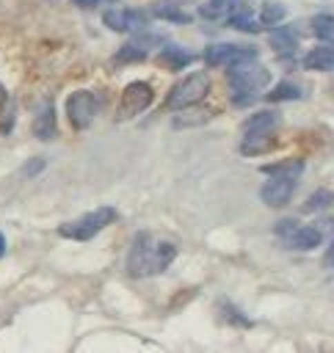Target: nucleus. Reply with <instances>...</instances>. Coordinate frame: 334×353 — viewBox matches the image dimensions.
<instances>
[{"mask_svg":"<svg viewBox=\"0 0 334 353\" xmlns=\"http://www.w3.org/2000/svg\"><path fill=\"white\" fill-rule=\"evenodd\" d=\"M229 28L248 30V33H254V30H257V25H254V22H251V17H248V8H243V11L232 14V17H229Z\"/></svg>","mask_w":334,"mask_h":353,"instance_id":"obj_22","label":"nucleus"},{"mask_svg":"<svg viewBox=\"0 0 334 353\" xmlns=\"http://www.w3.org/2000/svg\"><path fill=\"white\" fill-rule=\"evenodd\" d=\"M113 221H116V210H113V207H97V210H91V212H86V215L69 221V223H61V226H58V234L66 237V240L86 243V240L97 237V234H99L105 226H110Z\"/></svg>","mask_w":334,"mask_h":353,"instance_id":"obj_3","label":"nucleus"},{"mask_svg":"<svg viewBox=\"0 0 334 353\" xmlns=\"http://www.w3.org/2000/svg\"><path fill=\"white\" fill-rule=\"evenodd\" d=\"M3 105H6V88L0 85V108H3Z\"/></svg>","mask_w":334,"mask_h":353,"instance_id":"obj_28","label":"nucleus"},{"mask_svg":"<svg viewBox=\"0 0 334 353\" xmlns=\"http://www.w3.org/2000/svg\"><path fill=\"white\" fill-rule=\"evenodd\" d=\"M157 61V66H163V69H182V66H188L190 61H193V55L190 52H185L182 47H163L160 50V55L155 58Z\"/></svg>","mask_w":334,"mask_h":353,"instance_id":"obj_14","label":"nucleus"},{"mask_svg":"<svg viewBox=\"0 0 334 353\" xmlns=\"http://www.w3.org/2000/svg\"><path fill=\"white\" fill-rule=\"evenodd\" d=\"M334 201V193L328 190V188H320V190H315L306 201H304V212H317V210H326L328 204Z\"/></svg>","mask_w":334,"mask_h":353,"instance_id":"obj_18","label":"nucleus"},{"mask_svg":"<svg viewBox=\"0 0 334 353\" xmlns=\"http://www.w3.org/2000/svg\"><path fill=\"white\" fill-rule=\"evenodd\" d=\"M6 254V237H3V232H0V256Z\"/></svg>","mask_w":334,"mask_h":353,"instance_id":"obj_27","label":"nucleus"},{"mask_svg":"<svg viewBox=\"0 0 334 353\" xmlns=\"http://www.w3.org/2000/svg\"><path fill=\"white\" fill-rule=\"evenodd\" d=\"M271 83V72L265 66H254V61L229 66V85L235 88V102H248L257 91H265Z\"/></svg>","mask_w":334,"mask_h":353,"instance_id":"obj_4","label":"nucleus"},{"mask_svg":"<svg viewBox=\"0 0 334 353\" xmlns=\"http://www.w3.org/2000/svg\"><path fill=\"white\" fill-rule=\"evenodd\" d=\"M44 165H47V163H44V157H33V160H28V163H25V168H22V176L33 179V176H36V174H39Z\"/></svg>","mask_w":334,"mask_h":353,"instance_id":"obj_24","label":"nucleus"},{"mask_svg":"<svg viewBox=\"0 0 334 353\" xmlns=\"http://www.w3.org/2000/svg\"><path fill=\"white\" fill-rule=\"evenodd\" d=\"M207 91H210V77H207L204 72H193V74L182 77V80L171 88V94H168V108H171V110L190 108V105L202 102Z\"/></svg>","mask_w":334,"mask_h":353,"instance_id":"obj_5","label":"nucleus"},{"mask_svg":"<svg viewBox=\"0 0 334 353\" xmlns=\"http://www.w3.org/2000/svg\"><path fill=\"white\" fill-rule=\"evenodd\" d=\"M276 113L273 110H262V113H251L246 121H243V135H251V132H271L276 127Z\"/></svg>","mask_w":334,"mask_h":353,"instance_id":"obj_16","label":"nucleus"},{"mask_svg":"<svg viewBox=\"0 0 334 353\" xmlns=\"http://www.w3.org/2000/svg\"><path fill=\"white\" fill-rule=\"evenodd\" d=\"M213 6H215V8H221V6H226V0H213Z\"/></svg>","mask_w":334,"mask_h":353,"instance_id":"obj_29","label":"nucleus"},{"mask_svg":"<svg viewBox=\"0 0 334 353\" xmlns=\"http://www.w3.org/2000/svg\"><path fill=\"white\" fill-rule=\"evenodd\" d=\"M287 245L290 248H298V251H312V248H317L320 245V240H323V232L317 229V226H304V229H293L287 237Z\"/></svg>","mask_w":334,"mask_h":353,"instance_id":"obj_12","label":"nucleus"},{"mask_svg":"<svg viewBox=\"0 0 334 353\" xmlns=\"http://www.w3.org/2000/svg\"><path fill=\"white\" fill-rule=\"evenodd\" d=\"M304 66L312 72H328L334 69V39H323V44L312 47L304 58Z\"/></svg>","mask_w":334,"mask_h":353,"instance_id":"obj_10","label":"nucleus"},{"mask_svg":"<svg viewBox=\"0 0 334 353\" xmlns=\"http://www.w3.org/2000/svg\"><path fill=\"white\" fill-rule=\"evenodd\" d=\"M309 25L317 39H334V17L331 14H315Z\"/></svg>","mask_w":334,"mask_h":353,"instance_id":"obj_19","label":"nucleus"},{"mask_svg":"<svg viewBox=\"0 0 334 353\" xmlns=\"http://www.w3.org/2000/svg\"><path fill=\"white\" fill-rule=\"evenodd\" d=\"M304 97V91L295 85V83H279L271 94H268V99L271 102H282V99H301Z\"/></svg>","mask_w":334,"mask_h":353,"instance_id":"obj_20","label":"nucleus"},{"mask_svg":"<svg viewBox=\"0 0 334 353\" xmlns=\"http://www.w3.org/2000/svg\"><path fill=\"white\" fill-rule=\"evenodd\" d=\"M66 116L75 130H86L97 116V97L91 91H75L66 99Z\"/></svg>","mask_w":334,"mask_h":353,"instance_id":"obj_8","label":"nucleus"},{"mask_svg":"<svg viewBox=\"0 0 334 353\" xmlns=\"http://www.w3.org/2000/svg\"><path fill=\"white\" fill-rule=\"evenodd\" d=\"M152 97H155V91H152V85H149V83L135 80V83L124 85L121 99H119V119L138 116L141 110H146V108L152 105Z\"/></svg>","mask_w":334,"mask_h":353,"instance_id":"obj_7","label":"nucleus"},{"mask_svg":"<svg viewBox=\"0 0 334 353\" xmlns=\"http://www.w3.org/2000/svg\"><path fill=\"white\" fill-rule=\"evenodd\" d=\"M152 17L166 19V22H174V25H188V22L193 19L188 11H182L179 6L166 3V0H160V3H155V6H152Z\"/></svg>","mask_w":334,"mask_h":353,"instance_id":"obj_15","label":"nucleus"},{"mask_svg":"<svg viewBox=\"0 0 334 353\" xmlns=\"http://www.w3.org/2000/svg\"><path fill=\"white\" fill-rule=\"evenodd\" d=\"M265 174H271V179L262 185L259 196L268 207H282L290 201L293 190H295V182L304 171V163L301 160H293V163H279V165H265L262 168Z\"/></svg>","mask_w":334,"mask_h":353,"instance_id":"obj_2","label":"nucleus"},{"mask_svg":"<svg viewBox=\"0 0 334 353\" xmlns=\"http://www.w3.org/2000/svg\"><path fill=\"white\" fill-rule=\"evenodd\" d=\"M102 22L110 28V30H119V33H127V30H141L149 25V14L146 11H138V8H110L102 14Z\"/></svg>","mask_w":334,"mask_h":353,"instance_id":"obj_9","label":"nucleus"},{"mask_svg":"<svg viewBox=\"0 0 334 353\" xmlns=\"http://www.w3.org/2000/svg\"><path fill=\"white\" fill-rule=\"evenodd\" d=\"M259 19H262V25H276V22H282V19H284V6H282V3H262Z\"/></svg>","mask_w":334,"mask_h":353,"instance_id":"obj_21","label":"nucleus"},{"mask_svg":"<svg viewBox=\"0 0 334 353\" xmlns=\"http://www.w3.org/2000/svg\"><path fill=\"white\" fill-rule=\"evenodd\" d=\"M293 229H295V221H290V218H287V221H279V223H276V232H279V234H284V237H287V234H290Z\"/></svg>","mask_w":334,"mask_h":353,"instance_id":"obj_25","label":"nucleus"},{"mask_svg":"<svg viewBox=\"0 0 334 353\" xmlns=\"http://www.w3.org/2000/svg\"><path fill=\"white\" fill-rule=\"evenodd\" d=\"M271 149H273L271 132H251V135H243V143H240V152H243V154H262V152H271Z\"/></svg>","mask_w":334,"mask_h":353,"instance_id":"obj_17","label":"nucleus"},{"mask_svg":"<svg viewBox=\"0 0 334 353\" xmlns=\"http://www.w3.org/2000/svg\"><path fill=\"white\" fill-rule=\"evenodd\" d=\"M33 135L39 141H52L58 135V127H55V108L52 102H44V108L39 110V116L33 119Z\"/></svg>","mask_w":334,"mask_h":353,"instance_id":"obj_11","label":"nucleus"},{"mask_svg":"<svg viewBox=\"0 0 334 353\" xmlns=\"http://www.w3.org/2000/svg\"><path fill=\"white\" fill-rule=\"evenodd\" d=\"M271 44L276 47V50H293L295 47V39H293V33H284V30H279V33H273L271 36Z\"/></svg>","mask_w":334,"mask_h":353,"instance_id":"obj_23","label":"nucleus"},{"mask_svg":"<svg viewBox=\"0 0 334 353\" xmlns=\"http://www.w3.org/2000/svg\"><path fill=\"white\" fill-rule=\"evenodd\" d=\"M155 39H157V36H152V39H149V36H144V39H135V41L124 44V47L113 55V63H119V66H121V63H138V61H144V58H146V44H149V41H155Z\"/></svg>","mask_w":334,"mask_h":353,"instance_id":"obj_13","label":"nucleus"},{"mask_svg":"<svg viewBox=\"0 0 334 353\" xmlns=\"http://www.w3.org/2000/svg\"><path fill=\"white\" fill-rule=\"evenodd\" d=\"M177 256V245L166 243V240H155L152 232H138L132 237L130 254H127V273L135 279H146V276H157L163 273L171 259Z\"/></svg>","mask_w":334,"mask_h":353,"instance_id":"obj_1","label":"nucleus"},{"mask_svg":"<svg viewBox=\"0 0 334 353\" xmlns=\"http://www.w3.org/2000/svg\"><path fill=\"white\" fill-rule=\"evenodd\" d=\"M326 265L334 268V240H331V245H328V251H326Z\"/></svg>","mask_w":334,"mask_h":353,"instance_id":"obj_26","label":"nucleus"},{"mask_svg":"<svg viewBox=\"0 0 334 353\" xmlns=\"http://www.w3.org/2000/svg\"><path fill=\"white\" fill-rule=\"evenodd\" d=\"M207 66H237L246 61H257V50L248 44H210L204 50Z\"/></svg>","mask_w":334,"mask_h":353,"instance_id":"obj_6","label":"nucleus"}]
</instances>
